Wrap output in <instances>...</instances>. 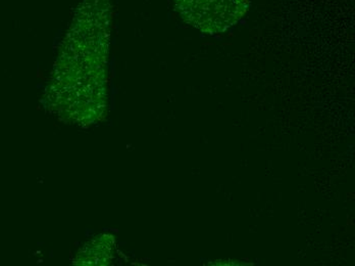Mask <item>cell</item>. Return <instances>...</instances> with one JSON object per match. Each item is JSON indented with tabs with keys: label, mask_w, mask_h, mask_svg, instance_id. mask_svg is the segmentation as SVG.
<instances>
[{
	"label": "cell",
	"mask_w": 355,
	"mask_h": 266,
	"mask_svg": "<svg viewBox=\"0 0 355 266\" xmlns=\"http://www.w3.org/2000/svg\"><path fill=\"white\" fill-rule=\"evenodd\" d=\"M251 0H176L178 12L186 23L203 33H224L239 23Z\"/></svg>",
	"instance_id": "cell-1"
}]
</instances>
